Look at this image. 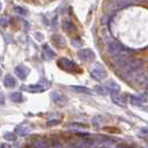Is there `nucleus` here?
I'll return each mask as SVG.
<instances>
[{
  "mask_svg": "<svg viewBox=\"0 0 148 148\" xmlns=\"http://www.w3.org/2000/svg\"><path fill=\"white\" fill-rule=\"evenodd\" d=\"M5 104V95L2 92H0V105Z\"/></svg>",
  "mask_w": 148,
  "mask_h": 148,
  "instance_id": "26",
  "label": "nucleus"
},
{
  "mask_svg": "<svg viewBox=\"0 0 148 148\" xmlns=\"http://www.w3.org/2000/svg\"><path fill=\"white\" fill-rule=\"evenodd\" d=\"M138 135L139 136H144V137L148 136V128H141L140 130L138 132Z\"/></svg>",
  "mask_w": 148,
  "mask_h": 148,
  "instance_id": "24",
  "label": "nucleus"
},
{
  "mask_svg": "<svg viewBox=\"0 0 148 148\" xmlns=\"http://www.w3.org/2000/svg\"><path fill=\"white\" fill-rule=\"evenodd\" d=\"M116 148H130V147L127 146V145H124V144H120V145H117Z\"/></svg>",
  "mask_w": 148,
  "mask_h": 148,
  "instance_id": "27",
  "label": "nucleus"
},
{
  "mask_svg": "<svg viewBox=\"0 0 148 148\" xmlns=\"http://www.w3.org/2000/svg\"><path fill=\"white\" fill-rule=\"evenodd\" d=\"M0 75H1V70H0Z\"/></svg>",
  "mask_w": 148,
  "mask_h": 148,
  "instance_id": "31",
  "label": "nucleus"
},
{
  "mask_svg": "<svg viewBox=\"0 0 148 148\" xmlns=\"http://www.w3.org/2000/svg\"><path fill=\"white\" fill-rule=\"evenodd\" d=\"M108 52L112 55V56H115V55H117L119 52H121L123 50H125V47L123 46V45H120L119 42H110V44L108 45Z\"/></svg>",
  "mask_w": 148,
  "mask_h": 148,
  "instance_id": "8",
  "label": "nucleus"
},
{
  "mask_svg": "<svg viewBox=\"0 0 148 148\" xmlns=\"http://www.w3.org/2000/svg\"><path fill=\"white\" fill-rule=\"evenodd\" d=\"M9 22H10V19L8 18L7 16L0 17V25H1L2 27H7L8 25H9Z\"/></svg>",
  "mask_w": 148,
  "mask_h": 148,
  "instance_id": "22",
  "label": "nucleus"
},
{
  "mask_svg": "<svg viewBox=\"0 0 148 148\" xmlns=\"http://www.w3.org/2000/svg\"><path fill=\"white\" fill-rule=\"evenodd\" d=\"M70 89H73L76 92H80V94H91V90L87 87H82V86H70Z\"/></svg>",
  "mask_w": 148,
  "mask_h": 148,
  "instance_id": "16",
  "label": "nucleus"
},
{
  "mask_svg": "<svg viewBox=\"0 0 148 148\" xmlns=\"http://www.w3.org/2000/svg\"><path fill=\"white\" fill-rule=\"evenodd\" d=\"M0 148H11L8 144H2V145H0Z\"/></svg>",
  "mask_w": 148,
  "mask_h": 148,
  "instance_id": "28",
  "label": "nucleus"
},
{
  "mask_svg": "<svg viewBox=\"0 0 148 148\" xmlns=\"http://www.w3.org/2000/svg\"><path fill=\"white\" fill-rule=\"evenodd\" d=\"M147 79H148V74H147Z\"/></svg>",
  "mask_w": 148,
  "mask_h": 148,
  "instance_id": "32",
  "label": "nucleus"
},
{
  "mask_svg": "<svg viewBox=\"0 0 148 148\" xmlns=\"http://www.w3.org/2000/svg\"><path fill=\"white\" fill-rule=\"evenodd\" d=\"M42 57L45 60H51L56 57V53L48 45H45L42 47Z\"/></svg>",
  "mask_w": 148,
  "mask_h": 148,
  "instance_id": "9",
  "label": "nucleus"
},
{
  "mask_svg": "<svg viewBox=\"0 0 148 148\" xmlns=\"http://www.w3.org/2000/svg\"><path fill=\"white\" fill-rule=\"evenodd\" d=\"M3 138L8 141H15L17 139V135L15 133H11V132H8L3 135Z\"/></svg>",
  "mask_w": 148,
  "mask_h": 148,
  "instance_id": "20",
  "label": "nucleus"
},
{
  "mask_svg": "<svg viewBox=\"0 0 148 148\" xmlns=\"http://www.w3.org/2000/svg\"><path fill=\"white\" fill-rule=\"evenodd\" d=\"M96 90L99 94H103V95H116L119 94L120 91V87L116 84L115 82H108L104 84V85H100V86H97Z\"/></svg>",
  "mask_w": 148,
  "mask_h": 148,
  "instance_id": "1",
  "label": "nucleus"
},
{
  "mask_svg": "<svg viewBox=\"0 0 148 148\" xmlns=\"http://www.w3.org/2000/svg\"><path fill=\"white\" fill-rule=\"evenodd\" d=\"M129 100H130V104L137 105V106H140L144 103L147 101V98L145 96H141V95H130L129 96Z\"/></svg>",
  "mask_w": 148,
  "mask_h": 148,
  "instance_id": "10",
  "label": "nucleus"
},
{
  "mask_svg": "<svg viewBox=\"0 0 148 148\" xmlns=\"http://www.w3.org/2000/svg\"><path fill=\"white\" fill-rule=\"evenodd\" d=\"M3 84L7 88H14L17 85V80L15 79V77H12L11 75H7L5 77V80H3Z\"/></svg>",
  "mask_w": 148,
  "mask_h": 148,
  "instance_id": "13",
  "label": "nucleus"
},
{
  "mask_svg": "<svg viewBox=\"0 0 148 148\" xmlns=\"http://www.w3.org/2000/svg\"><path fill=\"white\" fill-rule=\"evenodd\" d=\"M129 60H130V55H129V52L125 49V50H123L121 52H119V53L114 56L112 62H114V66L120 70L121 68H124V67L126 66Z\"/></svg>",
  "mask_w": 148,
  "mask_h": 148,
  "instance_id": "2",
  "label": "nucleus"
},
{
  "mask_svg": "<svg viewBox=\"0 0 148 148\" xmlns=\"http://www.w3.org/2000/svg\"><path fill=\"white\" fill-rule=\"evenodd\" d=\"M90 75L92 78H95L97 80H104L107 77V73L104 69V67L100 65H96V67L90 71Z\"/></svg>",
  "mask_w": 148,
  "mask_h": 148,
  "instance_id": "4",
  "label": "nucleus"
},
{
  "mask_svg": "<svg viewBox=\"0 0 148 148\" xmlns=\"http://www.w3.org/2000/svg\"><path fill=\"white\" fill-rule=\"evenodd\" d=\"M48 88V86H45L42 84H36V85H29V86H25L23 89L32 92V94H36V92H42L46 89Z\"/></svg>",
  "mask_w": 148,
  "mask_h": 148,
  "instance_id": "7",
  "label": "nucleus"
},
{
  "mask_svg": "<svg viewBox=\"0 0 148 148\" xmlns=\"http://www.w3.org/2000/svg\"><path fill=\"white\" fill-rule=\"evenodd\" d=\"M62 28L67 32H74L76 31V27H75L74 22L70 20H64L62 21Z\"/></svg>",
  "mask_w": 148,
  "mask_h": 148,
  "instance_id": "15",
  "label": "nucleus"
},
{
  "mask_svg": "<svg viewBox=\"0 0 148 148\" xmlns=\"http://www.w3.org/2000/svg\"><path fill=\"white\" fill-rule=\"evenodd\" d=\"M51 99L53 100V103L58 105H65L67 103V98L65 96H62L59 92H52L51 94Z\"/></svg>",
  "mask_w": 148,
  "mask_h": 148,
  "instance_id": "12",
  "label": "nucleus"
},
{
  "mask_svg": "<svg viewBox=\"0 0 148 148\" xmlns=\"http://www.w3.org/2000/svg\"><path fill=\"white\" fill-rule=\"evenodd\" d=\"M15 12L17 15H20V16H26V10L22 9L21 7H15Z\"/></svg>",
  "mask_w": 148,
  "mask_h": 148,
  "instance_id": "23",
  "label": "nucleus"
},
{
  "mask_svg": "<svg viewBox=\"0 0 148 148\" xmlns=\"http://www.w3.org/2000/svg\"><path fill=\"white\" fill-rule=\"evenodd\" d=\"M32 146H34V148H49V144H48L46 140L39 139V140L34 141Z\"/></svg>",
  "mask_w": 148,
  "mask_h": 148,
  "instance_id": "18",
  "label": "nucleus"
},
{
  "mask_svg": "<svg viewBox=\"0 0 148 148\" xmlns=\"http://www.w3.org/2000/svg\"><path fill=\"white\" fill-rule=\"evenodd\" d=\"M30 126L29 125H27V124H20V125H18V126L16 127V134H18L19 136H26L27 134L30 132Z\"/></svg>",
  "mask_w": 148,
  "mask_h": 148,
  "instance_id": "11",
  "label": "nucleus"
},
{
  "mask_svg": "<svg viewBox=\"0 0 148 148\" xmlns=\"http://www.w3.org/2000/svg\"><path fill=\"white\" fill-rule=\"evenodd\" d=\"M15 74L17 75V77L21 80H25L27 78V76L29 75V68H27L23 65H19L15 68Z\"/></svg>",
  "mask_w": 148,
  "mask_h": 148,
  "instance_id": "6",
  "label": "nucleus"
},
{
  "mask_svg": "<svg viewBox=\"0 0 148 148\" xmlns=\"http://www.w3.org/2000/svg\"><path fill=\"white\" fill-rule=\"evenodd\" d=\"M1 8H2V6H1V2H0V10H1Z\"/></svg>",
  "mask_w": 148,
  "mask_h": 148,
  "instance_id": "30",
  "label": "nucleus"
},
{
  "mask_svg": "<svg viewBox=\"0 0 148 148\" xmlns=\"http://www.w3.org/2000/svg\"><path fill=\"white\" fill-rule=\"evenodd\" d=\"M134 1H136V0H134ZM137 1H148V0H137Z\"/></svg>",
  "mask_w": 148,
  "mask_h": 148,
  "instance_id": "29",
  "label": "nucleus"
},
{
  "mask_svg": "<svg viewBox=\"0 0 148 148\" xmlns=\"http://www.w3.org/2000/svg\"><path fill=\"white\" fill-rule=\"evenodd\" d=\"M115 1H116V3L118 5L119 7H125V6L134 3V0H115Z\"/></svg>",
  "mask_w": 148,
  "mask_h": 148,
  "instance_id": "21",
  "label": "nucleus"
},
{
  "mask_svg": "<svg viewBox=\"0 0 148 148\" xmlns=\"http://www.w3.org/2000/svg\"><path fill=\"white\" fill-rule=\"evenodd\" d=\"M57 64L62 70H65L67 73H77V71H79V68L77 66V64H75L74 61L67 59V58H60V59H58Z\"/></svg>",
  "mask_w": 148,
  "mask_h": 148,
  "instance_id": "3",
  "label": "nucleus"
},
{
  "mask_svg": "<svg viewBox=\"0 0 148 148\" xmlns=\"http://www.w3.org/2000/svg\"><path fill=\"white\" fill-rule=\"evenodd\" d=\"M78 57L84 61H92L95 59V52L89 48H84L78 51Z\"/></svg>",
  "mask_w": 148,
  "mask_h": 148,
  "instance_id": "5",
  "label": "nucleus"
},
{
  "mask_svg": "<svg viewBox=\"0 0 148 148\" xmlns=\"http://www.w3.org/2000/svg\"><path fill=\"white\" fill-rule=\"evenodd\" d=\"M58 124H59V120H49L47 123L48 126H55V125H58Z\"/></svg>",
  "mask_w": 148,
  "mask_h": 148,
  "instance_id": "25",
  "label": "nucleus"
},
{
  "mask_svg": "<svg viewBox=\"0 0 148 148\" xmlns=\"http://www.w3.org/2000/svg\"><path fill=\"white\" fill-rule=\"evenodd\" d=\"M10 99L14 101V103H21L22 100H23V97H22V94L21 92H12L11 95H10Z\"/></svg>",
  "mask_w": 148,
  "mask_h": 148,
  "instance_id": "17",
  "label": "nucleus"
},
{
  "mask_svg": "<svg viewBox=\"0 0 148 148\" xmlns=\"http://www.w3.org/2000/svg\"><path fill=\"white\" fill-rule=\"evenodd\" d=\"M111 99H112V101H114L115 104L119 105V106H125V105L127 104L126 98L124 96H121V95H119V94L112 95V96H111Z\"/></svg>",
  "mask_w": 148,
  "mask_h": 148,
  "instance_id": "14",
  "label": "nucleus"
},
{
  "mask_svg": "<svg viewBox=\"0 0 148 148\" xmlns=\"http://www.w3.org/2000/svg\"><path fill=\"white\" fill-rule=\"evenodd\" d=\"M52 41L57 45L58 47H62V46H65V40H64V38L61 37V36H58V35H56V36H53V37H52Z\"/></svg>",
  "mask_w": 148,
  "mask_h": 148,
  "instance_id": "19",
  "label": "nucleus"
}]
</instances>
